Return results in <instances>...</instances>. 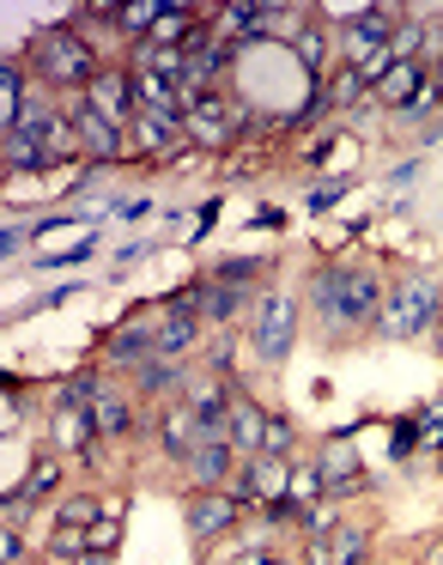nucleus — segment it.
<instances>
[{
	"label": "nucleus",
	"instance_id": "18",
	"mask_svg": "<svg viewBox=\"0 0 443 565\" xmlns=\"http://www.w3.org/2000/svg\"><path fill=\"white\" fill-rule=\"evenodd\" d=\"M104 390H110V383H104L98 371H74V377L55 383V407H98Z\"/></svg>",
	"mask_w": 443,
	"mask_h": 565
},
{
	"label": "nucleus",
	"instance_id": "22",
	"mask_svg": "<svg viewBox=\"0 0 443 565\" xmlns=\"http://www.w3.org/2000/svg\"><path fill=\"white\" fill-rule=\"evenodd\" d=\"M328 553H334V565H365L370 535H365V529H353V523H341V529L328 535Z\"/></svg>",
	"mask_w": 443,
	"mask_h": 565
},
{
	"label": "nucleus",
	"instance_id": "32",
	"mask_svg": "<svg viewBox=\"0 0 443 565\" xmlns=\"http://www.w3.org/2000/svg\"><path fill=\"white\" fill-rule=\"evenodd\" d=\"M25 511H31V499H25V492H7V504H0V523H7V529H19V523H25Z\"/></svg>",
	"mask_w": 443,
	"mask_h": 565
},
{
	"label": "nucleus",
	"instance_id": "25",
	"mask_svg": "<svg viewBox=\"0 0 443 565\" xmlns=\"http://www.w3.org/2000/svg\"><path fill=\"white\" fill-rule=\"evenodd\" d=\"M55 487H62V462H55V456H43V462H37V468H31V475H25V487H19V492H25L31 504H43V499H50Z\"/></svg>",
	"mask_w": 443,
	"mask_h": 565
},
{
	"label": "nucleus",
	"instance_id": "35",
	"mask_svg": "<svg viewBox=\"0 0 443 565\" xmlns=\"http://www.w3.org/2000/svg\"><path fill=\"white\" fill-rule=\"evenodd\" d=\"M19 244H25V225H7L0 232V256H19Z\"/></svg>",
	"mask_w": 443,
	"mask_h": 565
},
{
	"label": "nucleus",
	"instance_id": "15",
	"mask_svg": "<svg viewBox=\"0 0 443 565\" xmlns=\"http://www.w3.org/2000/svg\"><path fill=\"white\" fill-rule=\"evenodd\" d=\"M268 419L273 414H261L249 395H231V444H237V456H261V431H268Z\"/></svg>",
	"mask_w": 443,
	"mask_h": 565
},
{
	"label": "nucleus",
	"instance_id": "33",
	"mask_svg": "<svg viewBox=\"0 0 443 565\" xmlns=\"http://www.w3.org/2000/svg\"><path fill=\"white\" fill-rule=\"evenodd\" d=\"M280 553L273 547H231V559H219V565H273Z\"/></svg>",
	"mask_w": 443,
	"mask_h": 565
},
{
	"label": "nucleus",
	"instance_id": "29",
	"mask_svg": "<svg viewBox=\"0 0 443 565\" xmlns=\"http://www.w3.org/2000/svg\"><path fill=\"white\" fill-rule=\"evenodd\" d=\"M261 274V262L256 256H225L219 268H213V280H225V286H249Z\"/></svg>",
	"mask_w": 443,
	"mask_h": 565
},
{
	"label": "nucleus",
	"instance_id": "6",
	"mask_svg": "<svg viewBox=\"0 0 443 565\" xmlns=\"http://www.w3.org/2000/svg\"><path fill=\"white\" fill-rule=\"evenodd\" d=\"M237 523H244V499H231V492H195V499H188V535H195L201 547L231 535Z\"/></svg>",
	"mask_w": 443,
	"mask_h": 565
},
{
	"label": "nucleus",
	"instance_id": "2",
	"mask_svg": "<svg viewBox=\"0 0 443 565\" xmlns=\"http://www.w3.org/2000/svg\"><path fill=\"white\" fill-rule=\"evenodd\" d=\"M443 317V292L431 274H401V280L389 286V298H382V317L377 329L389 334V341H419L425 329H437Z\"/></svg>",
	"mask_w": 443,
	"mask_h": 565
},
{
	"label": "nucleus",
	"instance_id": "13",
	"mask_svg": "<svg viewBox=\"0 0 443 565\" xmlns=\"http://www.w3.org/2000/svg\"><path fill=\"white\" fill-rule=\"evenodd\" d=\"M188 390V371L176 365V359H140L134 365V395H147V402H164V395H183Z\"/></svg>",
	"mask_w": 443,
	"mask_h": 565
},
{
	"label": "nucleus",
	"instance_id": "27",
	"mask_svg": "<svg viewBox=\"0 0 443 565\" xmlns=\"http://www.w3.org/2000/svg\"><path fill=\"white\" fill-rule=\"evenodd\" d=\"M79 553H91V547H86V529H74V523H55V535H50V559H67V565H74Z\"/></svg>",
	"mask_w": 443,
	"mask_h": 565
},
{
	"label": "nucleus",
	"instance_id": "3",
	"mask_svg": "<svg viewBox=\"0 0 443 565\" xmlns=\"http://www.w3.org/2000/svg\"><path fill=\"white\" fill-rule=\"evenodd\" d=\"M31 67H37V79L50 92H91L104 74L98 55L86 50V38H74V31H43L31 43Z\"/></svg>",
	"mask_w": 443,
	"mask_h": 565
},
{
	"label": "nucleus",
	"instance_id": "31",
	"mask_svg": "<svg viewBox=\"0 0 443 565\" xmlns=\"http://www.w3.org/2000/svg\"><path fill=\"white\" fill-rule=\"evenodd\" d=\"M292 50H298V55H304V62H310V67H322V62H328V31H316V25H304V31H298V38H292Z\"/></svg>",
	"mask_w": 443,
	"mask_h": 565
},
{
	"label": "nucleus",
	"instance_id": "21",
	"mask_svg": "<svg viewBox=\"0 0 443 565\" xmlns=\"http://www.w3.org/2000/svg\"><path fill=\"white\" fill-rule=\"evenodd\" d=\"M316 492H328V480H322V462H298L292 468V492H285V504L292 511H310V499Z\"/></svg>",
	"mask_w": 443,
	"mask_h": 565
},
{
	"label": "nucleus",
	"instance_id": "9",
	"mask_svg": "<svg viewBox=\"0 0 443 565\" xmlns=\"http://www.w3.org/2000/svg\"><path fill=\"white\" fill-rule=\"evenodd\" d=\"M183 128H188V140H201V147H225V140H231V110H225L219 92H201V98H188Z\"/></svg>",
	"mask_w": 443,
	"mask_h": 565
},
{
	"label": "nucleus",
	"instance_id": "4",
	"mask_svg": "<svg viewBox=\"0 0 443 565\" xmlns=\"http://www.w3.org/2000/svg\"><path fill=\"white\" fill-rule=\"evenodd\" d=\"M249 347H256L268 365H280L285 353L298 347V305L292 298H280V292H268L256 305V322H249Z\"/></svg>",
	"mask_w": 443,
	"mask_h": 565
},
{
	"label": "nucleus",
	"instance_id": "34",
	"mask_svg": "<svg viewBox=\"0 0 443 565\" xmlns=\"http://www.w3.org/2000/svg\"><path fill=\"white\" fill-rule=\"evenodd\" d=\"M0 559H7V565L25 559V541H19V529H7V535H0Z\"/></svg>",
	"mask_w": 443,
	"mask_h": 565
},
{
	"label": "nucleus",
	"instance_id": "12",
	"mask_svg": "<svg viewBox=\"0 0 443 565\" xmlns=\"http://www.w3.org/2000/svg\"><path fill=\"white\" fill-rule=\"evenodd\" d=\"M55 450L67 456H98V419H91V407H55Z\"/></svg>",
	"mask_w": 443,
	"mask_h": 565
},
{
	"label": "nucleus",
	"instance_id": "7",
	"mask_svg": "<svg viewBox=\"0 0 443 565\" xmlns=\"http://www.w3.org/2000/svg\"><path fill=\"white\" fill-rule=\"evenodd\" d=\"M183 475L195 492H231V480L244 475V468H237V444H201L183 462Z\"/></svg>",
	"mask_w": 443,
	"mask_h": 565
},
{
	"label": "nucleus",
	"instance_id": "19",
	"mask_svg": "<svg viewBox=\"0 0 443 565\" xmlns=\"http://www.w3.org/2000/svg\"><path fill=\"white\" fill-rule=\"evenodd\" d=\"M19 122H25V74L7 67V74H0V135H13Z\"/></svg>",
	"mask_w": 443,
	"mask_h": 565
},
{
	"label": "nucleus",
	"instance_id": "14",
	"mask_svg": "<svg viewBox=\"0 0 443 565\" xmlns=\"http://www.w3.org/2000/svg\"><path fill=\"white\" fill-rule=\"evenodd\" d=\"M425 79H431V74H425V62H395L389 74L377 79V98H382V104H395V110H407V104H413L419 92H425Z\"/></svg>",
	"mask_w": 443,
	"mask_h": 565
},
{
	"label": "nucleus",
	"instance_id": "23",
	"mask_svg": "<svg viewBox=\"0 0 443 565\" xmlns=\"http://www.w3.org/2000/svg\"><path fill=\"white\" fill-rule=\"evenodd\" d=\"M116 541H122V504H104V516L86 529V547L91 553H116Z\"/></svg>",
	"mask_w": 443,
	"mask_h": 565
},
{
	"label": "nucleus",
	"instance_id": "28",
	"mask_svg": "<svg viewBox=\"0 0 443 565\" xmlns=\"http://www.w3.org/2000/svg\"><path fill=\"white\" fill-rule=\"evenodd\" d=\"M419 43H425V31H419V19H401L389 38V55L395 62H419Z\"/></svg>",
	"mask_w": 443,
	"mask_h": 565
},
{
	"label": "nucleus",
	"instance_id": "26",
	"mask_svg": "<svg viewBox=\"0 0 443 565\" xmlns=\"http://www.w3.org/2000/svg\"><path fill=\"white\" fill-rule=\"evenodd\" d=\"M292 450H298V426L273 414V419H268V431H261V456H292Z\"/></svg>",
	"mask_w": 443,
	"mask_h": 565
},
{
	"label": "nucleus",
	"instance_id": "10",
	"mask_svg": "<svg viewBox=\"0 0 443 565\" xmlns=\"http://www.w3.org/2000/svg\"><path fill=\"white\" fill-rule=\"evenodd\" d=\"M86 104H91V110H104V116H110V122H134V116H140V92H134V74H116V67H110V74H98V86H91L86 92Z\"/></svg>",
	"mask_w": 443,
	"mask_h": 565
},
{
	"label": "nucleus",
	"instance_id": "11",
	"mask_svg": "<svg viewBox=\"0 0 443 565\" xmlns=\"http://www.w3.org/2000/svg\"><path fill=\"white\" fill-rule=\"evenodd\" d=\"M159 444L176 456V462H188V456L207 444V431H201V414H195V407H188V402L164 407V414H159Z\"/></svg>",
	"mask_w": 443,
	"mask_h": 565
},
{
	"label": "nucleus",
	"instance_id": "24",
	"mask_svg": "<svg viewBox=\"0 0 443 565\" xmlns=\"http://www.w3.org/2000/svg\"><path fill=\"white\" fill-rule=\"evenodd\" d=\"M365 92H370V79L358 74V67H341V74H334V86H328V104H334V110H353Z\"/></svg>",
	"mask_w": 443,
	"mask_h": 565
},
{
	"label": "nucleus",
	"instance_id": "30",
	"mask_svg": "<svg viewBox=\"0 0 443 565\" xmlns=\"http://www.w3.org/2000/svg\"><path fill=\"white\" fill-rule=\"evenodd\" d=\"M298 529H304V541H328L341 523H334L328 504H310V511H298Z\"/></svg>",
	"mask_w": 443,
	"mask_h": 565
},
{
	"label": "nucleus",
	"instance_id": "5",
	"mask_svg": "<svg viewBox=\"0 0 443 565\" xmlns=\"http://www.w3.org/2000/svg\"><path fill=\"white\" fill-rule=\"evenodd\" d=\"M74 135H79V159L86 164H110L128 152V128L110 122L104 110H91V104H79L74 110Z\"/></svg>",
	"mask_w": 443,
	"mask_h": 565
},
{
	"label": "nucleus",
	"instance_id": "8",
	"mask_svg": "<svg viewBox=\"0 0 443 565\" xmlns=\"http://www.w3.org/2000/svg\"><path fill=\"white\" fill-rule=\"evenodd\" d=\"M159 353V317L152 310H140V317H128L122 329H110V341H104V359L110 365H140V359Z\"/></svg>",
	"mask_w": 443,
	"mask_h": 565
},
{
	"label": "nucleus",
	"instance_id": "16",
	"mask_svg": "<svg viewBox=\"0 0 443 565\" xmlns=\"http://www.w3.org/2000/svg\"><path fill=\"white\" fill-rule=\"evenodd\" d=\"M237 317H244V286H225V280H207V286H201V322H213V329H231Z\"/></svg>",
	"mask_w": 443,
	"mask_h": 565
},
{
	"label": "nucleus",
	"instance_id": "36",
	"mask_svg": "<svg viewBox=\"0 0 443 565\" xmlns=\"http://www.w3.org/2000/svg\"><path fill=\"white\" fill-rule=\"evenodd\" d=\"M74 565H110V553H79Z\"/></svg>",
	"mask_w": 443,
	"mask_h": 565
},
{
	"label": "nucleus",
	"instance_id": "37",
	"mask_svg": "<svg viewBox=\"0 0 443 565\" xmlns=\"http://www.w3.org/2000/svg\"><path fill=\"white\" fill-rule=\"evenodd\" d=\"M431 86H437V98H443V55H437V67H431Z\"/></svg>",
	"mask_w": 443,
	"mask_h": 565
},
{
	"label": "nucleus",
	"instance_id": "17",
	"mask_svg": "<svg viewBox=\"0 0 443 565\" xmlns=\"http://www.w3.org/2000/svg\"><path fill=\"white\" fill-rule=\"evenodd\" d=\"M91 419H98V438H128V431L140 426L122 390H104V395H98V407H91Z\"/></svg>",
	"mask_w": 443,
	"mask_h": 565
},
{
	"label": "nucleus",
	"instance_id": "1",
	"mask_svg": "<svg viewBox=\"0 0 443 565\" xmlns=\"http://www.w3.org/2000/svg\"><path fill=\"white\" fill-rule=\"evenodd\" d=\"M382 298H389V286H382L377 268H316L310 274V317H316L322 334L377 329Z\"/></svg>",
	"mask_w": 443,
	"mask_h": 565
},
{
	"label": "nucleus",
	"instance_id": "20",
	"mask_svg": "<svg viewBox=\"0 0 443 565\" xmlns=\"http://www.w3.org/2000/svg\"><path fill=\"white\" fill-rule=\"evenodd\" d=\"M50 164V152H43V140H31V135H7V171L13 177H25V171H43Z\"/></svg>",
	"mask_w": 443,
	"mask_h": 565
}]
</instances>
